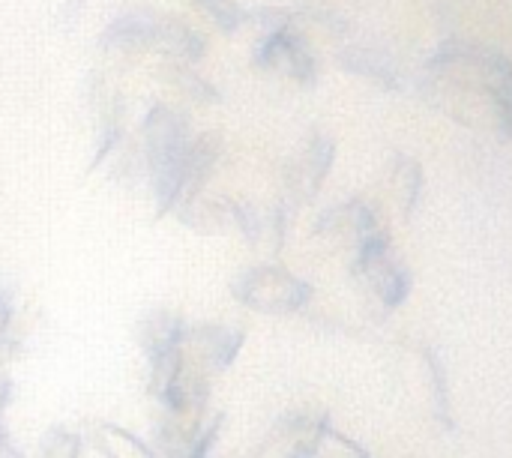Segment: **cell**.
<instances>
[{
    "label": "cell",
    "instance_id": "1",
    "mask_svg": "<svg viewBox=\"0 0 512 458\" xmlns=\"http://www.w3.org/2000/svg\"><path fill=\"white\" fill-rule=\"evenodd\" d=\"M234 297H237V303L249 306L252 312L291 315V312H297V309H303L309 303L312 288L303 279L282 270V267L261 264V267H252V270L237 276Z\"/></svg>",
    "mask_w": 512,
    "mask_h": 458
},
{
    "label": "cell",
    "instance_id": "2",
    "mask_svg": "<svg viewBox=\"0 0 512 458\" xmlns=\"http://www.w3.org/2000/svg\"><path fill=\"white\" fill-rule=\"evenodd\" d=\"M222 417L210 408L204 411H162L156 432H153V450L159 458H210L216 444Z\"/></svg>",
    "mask_w": 512,
    "mask_h": 458
},
{
    "label": "cell",
    "instance_id": "3",
    "mask_svg": "<svg viewBox=\"0 0 512 458\" xmlns=\"http://www.w3.org/2000/svg\"><path fill=\"white\" fill-rule=\"evenodd\" d=\"M240 345H243V333L237 327H228V324H186L180 351H183V360L192 369L213 378V375L225 372L234 363V357L240 354Z\"/></svg>",
    "mask_w": 512,
    "mask_h": 458
},
{
    "label": "cell",
    "instance_id": "4",
    "mask_svg": "<svg viewBox=\"0 0 512 458\" xmlns=\"http://www.w3.org/2000/svg\"><path fill=\"white\" fill-rule=\"evenodd\" d=\"M333 165V141L330 138H315L291 165H288V189L297 198H315V192L321 189L327 171Z\"/></svg>",
    "mask_w": 512,
    "mask_h": 458
},
{
    "label": "cell",
    "instance_id": "5",
    "mask_svg": "<svg viewBox=\"0 0 512 458\" xmlns=\"http://www.w3.org/2000/svg\"><path fill=\"white\" fill-rule=\"evenodd\" d=\"M87 441L102 458H159L153 444L141 441L129 429L105 423V420H93L87 426Z\"/></svg>",
    "mask_w": 512,
    "mask_h": 458
},
{
    "label": "cell",
    "instance_id": "6",
    "mask_svg": "<svg viewBox=\"0 0 512 458\" xmlns=\"http://www.w3.org/2000/svg\"><path fill=\"white\" fill-rule=\"evenodd\" d=\"M183 333H186V321H180L171 312H153V315H147L141 321L138 342H141L144 357H156V354H165V351L180 348Z\"/></svg>",
    "mask_w": 512,
    "mask_h": 458
},
{
    "label": "cell",
    "instance_id": "7",
    "mask_svg": "<svg viewBox=\"0 0 512 458\" xmlns=\"http://www.w3.org/2000/svg\"><path fill=\"white\" fill-rule=\"evenodd\" d=\"M342 66L351 69V72H360V75H366V78H372V81H378V84H384V87H399V78H396V72L384 63V57H375V54H369V51H360V48L345 51V54H342Z\"/></svg>",
    "mask_w": 512,
    "mask_h": 458
},
{
    "label": "cell",
    "instance_id": "8",
    "mask_svg": "<svg viewBox=\"0 0 512 458\" xmlns=\"http://www.w3.org/2000/svg\"><path fill=\"white\" fill-rule=\"evenodd\" d=\"M198 3V12L216 24L222 33H234L246 24V12L234 3V0H195Z\"/></svg>",
    "mask_w": 512,
    "mask_h": 458
},
{
    "label": "cell",
    "instance_id": "9",
    "mask_svg": "<svg viewBox=\"0 0 512 458\" xmlns=\"http://www.w3.org/2000/svg\"><path fill=\"white\" fill-rule=\"evenodd\" d=\"M36 458H81V435L63 426H54L42 435Z\"/></svg>",
    "mask_w": 512,
    "mask_h": 458
},
{
    "label": "cell",
    "instance_id": "10",
    "mask_svg": "<svg viewBox=\"0 0 512 458\" xmlns=\"http://www.w3.org/2000/svg\"><path fill=\"white\" fill-rule=\"evenodd\" d=\"M396 183L402 186V204H405V216H411L417 198H420V186H423V168L414 159H399L396 168Z\"/></svg>",
    "mask_w": 512,
    "mask_h": 458
},
{
    "label": "cell",
    "instance_id": "11",
    "mask_svg": "<svg viewBox=\"0 0 512 458\" xmlns=\"http://www.w3.org/2000/svg\"><path fill=\"white\" fill-rule=\"evenodd\" d=\"M9 393H12V384H9L6 372L0 369V417H3V411H6V405H9Z\"/></svg>",
    "mask_w": 512,
    "mask_h": 458
},
{
    "label": "cell",
    "instance_id": "12",
    "mask_svg": "<svg viewBox=\"0 0 512 458\" xmlns=\"http://www.w3.org/2000/svg\"><path fill=\"white\" fill-rule=\"evenodd\" d=\"M0 458H21L18 447L6 438V432H3V429H0Z\"/></svg>",
    "mask_w": 512,
    "mask_h": 458
}]
</instances>
